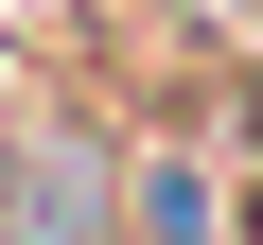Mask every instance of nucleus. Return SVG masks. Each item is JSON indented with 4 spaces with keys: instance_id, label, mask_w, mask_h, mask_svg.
<instances>
[{
    "instance_id": "obj_1",
    "label": "nucleus",
    "mask_w": 263,
    "mask_h": 245,
    "mask_svg": "<svg viewBox=\"0 0 263 245\" xmlns=\"http://www.w3.org/2000/svg\"><path fill=\"white\" fill-rule=\"evenodd\" d=\"M0 245H123V140L88 105H35L0 140Z\"/></svg>"
}]
</instances>
